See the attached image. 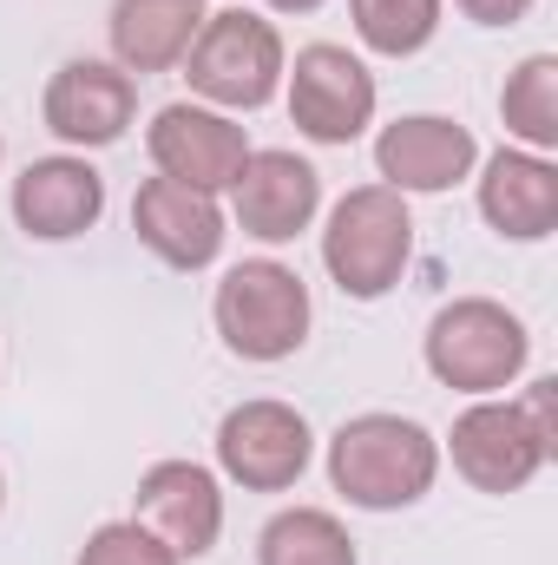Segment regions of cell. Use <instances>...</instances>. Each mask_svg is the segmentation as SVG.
Here are the masks:
<instances>
[{
    "instance_id": "1",
    "label": "cell",
    "mask_w": 558,
    "mask_h": 565,
    "mask_svg": "<svg viewBox=\"0 0 558 565\" xmlns=\"http://www.w3.org/2000/svg\"><path fill=\"white\" fill-rule=\"evenodd\" d=\"M440 480V440L408 415H355L329 434V487L362 513H401Z\"/></svg>"
},
{
    "instance_id": "2",
    "label": "cell",
    "mask_w": 558,
    "mask_h": 565,
    "mask_svg": "<svg viewBox=\"0 0 558 565\" xmlns=\"http://www.w3.org/2000/svg\"><path fill=\"white\" fill-rule=\"evenodd\" d=\"M420 355H427V375L440 388L500 395V388H513L526 375L533 335H526V322L506 302H493V296H453L447 309H433Z\"/></svg>"
},
{
    "instance_id": "3",
    "label": "cell",
    "mask_w": 558,
    "mask_h": 565,
    "mask_svg": "<svg viewBox=\"0 0 558 565\" xmlns=\"http://www.w3.org/2000/svg\"><path fill=\"white\" fill-rule=\"evenodd\" d=\"M415 257V217L408 198L388 184H355L348 198H335L329 224H322V270L335 277L342 296L355 302H382Z\"/></svg>"
},
{
    "instance_id": "4",
    "label": "cell",
    "mask_w": 558,
    "mask_h": 565,
    "mask_svg": "<svg viewBox=\"0 0 558 565\" xmlns=\"http://www.w3.org/2000/svg\"><path fill=\"white\" fill-rule=\"evenodd\" d=\"M282 66H289L282 33L264 13H250V7L204 13L197 40H191V53H184L191 93H197L204 106H217V113H257V106H270L277 86H282Z\"/></svg>"
},
{
    "instance_id": "5",
    "label": "cell",
    "mask_w": 558,
    "mask_h": 565,
    "mask_svg": "<svg viewBox=\"0 0 558 565\" xmlns=\"http://www.w3.org/2000/svg\"><path fill=\"white\" fill-rule=\"evenodd\" d=\"M211 322L224 335L230 355L244 362H282L309 342V282L277 257H244L230 264L217 296H211Z\"/></svg>"
},
{
    "instance_id": "6",
    "label": "cell",
    "mask_w": 558,
    "mask_h": 565,
    "mask_svg": "<svg viewBox=\"0 0 558 565\" xmlns=\"http://www.w3.org/2000/svg\"><path fill=\"white\" fill-rule=\"evenodd\" d=\"M447 454H453V473H460L473 493H526V487L546 473V460H552L558 447L526 422L519 402L480 395V402L453 422Z\"/></svg>"
},
{
    "instance_id": "7",
    "label": "cell",
    "mask_w": 558,
    "mask_h": 565,
    "mask_svg": "<svg viewBox=\"0 0 558 565\" xmlns=\"http://www.w3.org/2000/svg\"><path fill=\"white\" fill-rule=\"evenodd\" d=\"M289 73V119H296V132L315 145H355L368 126H375V73L348 53V46H335V40H315V46H302L296 53V66H282Z\"/></svg>"
},
{
    "instance_id": "8",
    "label": "cell",
    "mask_w": 558,
    "mask_h": 565,
    "mask_svg": "<svg viewBox=\"0 0 558 565\" xmlns=\"http://www.w3.org/2000/svg\"><path fill=\"white\" fill-rule=\"evenodd\" d=\"M315 460V434L289 402H237L217 422V467L224 480H237L244 493H289Z\"/></svg>"
},
{
    "instance_id": "9",
    "label": "cell",
    "mask_w": 558,
    "mask_h": 565,
    "mask_svg": "<svg viewBox=\"0 0 558 565\" xmlns=\"http://www.w3.org/2000/svg\"><path fill=\"white\" fill-rule=\"evenodd\" d=\"M144 151L158 164V178H178L191 191H230V178L244 171L250 158V139L230 113L217 106H197V99H178V106H158L151 132H144Z\"/></svg>"
},
{
    "instance_id": "10",
    "label": "cell",
    "mask_w": 558,
    "mask_h": 565,
    "mask_svg": "<svg viewBox=\"0 0 558 565\" xmlns=\"http://www.w3.org/2000/svg\"><path fill=\"white\" fill-rule=\"evenodd\" d=\"M132 113H139V79L126 66H112V60H66L46 79V99H40L46 132L60 145H73V151L119 145Z\"/></svg>"
},
{
    "instance_id": "11",
    "label": "cell",
    "mask_w": 558,
    "mask_h": 565,
    "mask_svg": "<svg viewBox=\"0 0 558 565\" xmlns=\"http://www.w3.org/2000/svg\"><path fill=\"white\" fill-rule=\"evenodd\" d=\"M132 520L151 540H164L178 559H204L224 533V487L197 460H158V467L139 473Z\"/></svg>"
},
{
    "instance_id": "12",
    "label": "cell",
    "mask_w": 558,
    "mask_h": 565,
    "mask_svg": "<svg viewBox=\"0 0 558 565\" xmlns=\"http://www.w3.org/2000/svg\"><path fill=\"white\" fill-rule=\"evenodd\" d=\"M132 231L171 270H211L224 257V237H230L224 204L211 191L178 184V178H144L139 198H132Z\"/></svg>"
},
{
    "instance_id": "13",
    "label": "cell",
    "mask_w": 558,
    "mask_h": 565,
    "mask_svg": "<svg viewBox=\"0 0 558 565\" xmlns=\"http://www.w3.org/2000/svg\"><path fill=\"white\" fill-rule=\"evenodd\" d=\"M473 164H480V139L440 113H408V119L382 126V139H375V171L401 198L453 191L460 178H473Z\"/></svg>"
},
{
    "instance_id": "14",
    "label": "cell",
    "mask_w": 558,
    "mask_h": 565,
    "mask_svg": "<svg viewBox=\"0 0 558 565\" xmlns=\"http://www.w3.org/2000/svg\"><path fill=\"white\" fill-rule=\"evenodd\" d=\"M230 211H237L244 237L289 244L322 211V171L309 158H296V151H250L244 171L230 178Z\"/></svg>"
},
{
    "instance_id": "15",
    "label": "cell",
    "mask_w": 558,
    "mask_h": 565,
    "mask_svg": "<svg viewBox=\"0 0 558 565\" xmlns=\"http://www.w3.org/2000/svg\"><path fill=\"white\" fill-rule=\"evenodd\" d=\"M99 217H106V178H99L79 151L33 158V164L13 178V224H20L26 237H40V244L86 237Z\"/></svg>"
},
{
    "instance_id": "16",
    "label": "cell",
    "mask_w": 558,
    "mask_h": 565,
    "mask_svg": "<svg viewBox=\"0 0 558 565\" xmlns=\"http://www.w3.org/2000/svg\"><path fill=\"white\" fill-rule=\"evenodd\" d=\"M480 217L506 244H539L558 231V164L546 151L500 145L480 164Z\"/></svg>"
},
{
    "instance_id": "17",
    "label": "cell",
    "mask_w": 558,
    "mask_h": 565,
    "mask_svg": "<svg viewBox=\"0 0 558 565\" xmlns=\"http://www.w3.org/2000/svg\"><path fill=\"white\" fill-rule=\"evenodd\" d=\"M204 26V0H112V66H126L132 79L144 73H171L184 66L191 40Z\"/></svg>"
},
{
    "instance_id": "18",
    "label": "cell",
    "mask_w": 558,
    "mask_h": 565,
    "mask_svg": "<svg viewBox=\"0 0 558 565\" xmlns=\"http://www.w3.org/2000/svg\"><path fill=\"white\" fill-rule=\"evenodd\" d=\"M257 565H362V559H355V540H348V526L335 513L282 507L257 533Z\"/></svg>"
},
{
    "instance_id": "19",
    "label": "cell",
    "mask_w": 558,
    "mask_h": 565,
    "mask_svg": "<svg viewBox=\"0 0 558 565\" xmlns=\"http://www.w3.org/2000/svg\"><path fill=\"white\" fill-rule=\"evenodd\" d=\"M500 119L519 139V151H552L558 145V60L533 53L513 66L506 93H500Z\"/></svg>"
},
{
    "instance_id": "20",
    "label": "cell",
    "mask_w": 558,
    "mask_h": 565,
    "mask_svg": "<svg viewBox=\"0 0 558 565\" xmlns=\"http://www.w3.org/2000/svg\"><path fill=\"white\" fill-rule=\"evenodd\" d=\"M348 20H355L368 53L408 60L440 33V0H348Z\"/></svg>"
},
{
    "instance_id": "21",
    "label": "cell",
    "mask_w": 558,
    "mask_h": 565,
    "mask_svg": "<svg viewBox=\"0 0 558 565\" xmlns=\"http://www.w3.org/2000/svg\"><path fill=\"white\" fill-rule=\"evenodd\" d=\"M79 565H184V559H178L164 540H151L139 520H106V526L86 533Z\"/></svg>"
},
{
    "instance_id": "22",
    "label": "cell",
    "mask_w": 558,
    "mask_h": 565,
    "mask_svg": "<svg viewBox=\"0 0 558 565\" xmlns=\"http://www.w3.org/2000/svg\"><path fill=\"white\" fill-rule=\"evenodd\" d=\"M473 26H519L533 13V0H453Z\"/></svg>"
},
{
    "instance_id": "23",
    "label": "cell",
    "mask_w": 558,
    "mask_h": 565,
    "mask_svg": "<svg viewBox=\"0 0 558 565\" xmlns=\"http://www.w3.org/2000/svg\"><path fill=\"white\" fill-rule=\"evenodd\" d=\"M552 402H558V382L552 375H546V382H533V388H526V402H519V408H526V422L539 427V434H546V440H552L558 447V422H552Z\"/></svg>"
},
{
    "instance_id": "24",
    "label": "cell",
    "mask_w": 558,
    "mask_h": 565,
    "mask_svg": "<svg viewBox=\"0 0 558 565\" xmlns=\"http://www.w3.org/2000/svg\"><path fill=\"white\" fill-rule=\"evenodd\" d=\"M270 7H277V13H315L322 0H270Z\"/></svg>"
},
{
    "instance_id": "25",
    "label": "cell",
    "mask_w": 558,
    "mask_h": 565,
    "mask_svg": "<svg viewBox=\"0 0 558 565\" xmlns=\"http://www.w3.org/2000/svg\"><path fill=\"white\" fill-rule=\"evenodd\" d=\"M0 500H7V480H0Z\"/></svg>"
},
{
    "instance_id": "26",
    "label": "cell",
    "mask_w": 558,
    "mask_h": 565,
    "mask_svg": "<svg viewBox=\"0 0 558 565\" xmlns=\"http://www.w3.org/2000/svg\"><path fill=\"white\" fill-rule=\"evenodd\" d=\"M0 151H7V145H0Z\"/></svg>"
}]
</instances>
